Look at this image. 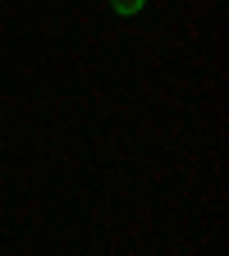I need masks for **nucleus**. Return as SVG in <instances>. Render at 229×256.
Segmentation results:
<instances>
[{"instance_id": "nucleus-1", "label": "nucleus", "mask_w": 229, "mask_h": 256, "mask_svg": "<svg viewBox=\"0 0 229 256\" xmlns=\"http://www.w3.org/2000/svg\"><path fill=\"white\" fill-rule=\"evenodd\" d=\"M142 5H147V0H110V10H115V14H138Z\"/></svg>"}]
</instances>
